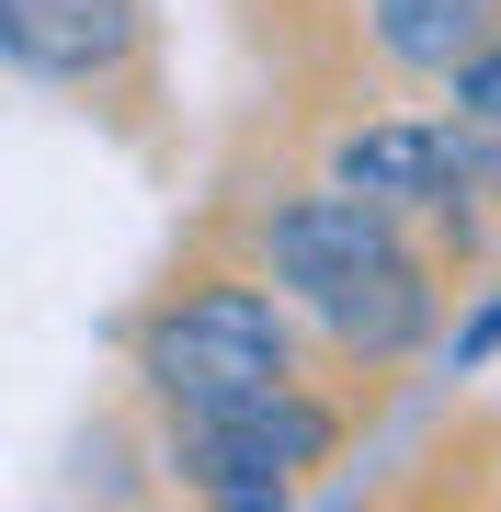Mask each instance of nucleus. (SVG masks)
<instances>
[{
    "instance_id": "3",
    "label": "nucleus",
    "mask_w": 501,
    "mask_h": 512,
    "mask_svg": "<svg viewBox=\"0 0 501 512\" xmlns=\"http://www.w3.org/2000/svg\"><path fill=\"white\" fill-rule=\"evenodd\" d=\"M353 444V410L331 387H262V399H228V410H194L160 433L171 456V490L183 501H228V512H262V501H297L319 467Z\"/></svg>"
},
{
    "instance_id": "7",
    "label": "nucleus",
    "mask_w": 501,
    "mask_h": 512,
    "mask_svg": "<svg viewBox=\"0 0 501 512\" xmlns=\"http://www.w3.org/2000/svg\"><path fill=\"white\" fill-rule=\"evenodd\" d=\"M445 92H456V114H467V126H490V137H501V46H479V57L445 80Z\"/></svg>"
},
{
    "instance_id": "4",
    "label": "nucleus",
    "mask_w": 501,
    "mask_h": 512,
    "mask_svg": "<svg viewBox=\"0 0 501 512\" xmlns=\"http://www.w3.org/2000/svg\"><path fill=\"white\" fill-rule=\"evenodd\" d=\"M331 183L399 205V217H445L467 251V205H479V126L467 114H365L331 137Z\"/></svg>"
},
{
    "instance_id": "8",
    "label": "nucleus",
    "mask_w": 501,
    "mask_h": 512,
    "mask_svg": "<svg viewBox=\"0 0 501 512\" xmlns=\"http://www.w3.org/2000/svg\"><path fill=\"white\" fill-rule=\"evenodd\" d=\"M490 353H501V285H490L479 308L456 319V365H490Z\"/></svg>"
},
{
    "instance_id": "2",
    "label": "nucleus",
    "mask_w": 501,
    "mask_h": 512,
    "mask_svg": "<svg viewBox=\"0 0 501 512\" xmlns=\"http://www.w3.org/2000/svg\"><path fill=\"white\" fill-rule=\"evenodd\" d=\"M126 376L160 421L262 399V387H297V296H285L262 262H183L149 308L126 319Z\"/></svg>"
},
{
    "instance_id": "5",
    "label": "nucleus",
    "mask_w": 501,
    "mask_h": 512,
    "mask_svg": "<svg viewBox=\"0 0 501 512\" xmlns=\"http://www.w3.org/2000/svg\"><path fill=\"white\" fill-rule=\"evenodd\" d=\"M149 46V0H0V57L57 92H103Z\"/></svg>"
},
{
    "instance_id": "1",
    "label": "nucleus",
    "mask_w": 501,
    "mask_h": 512,
    "mask_svg": "<svg viewBox=\"0 0 501 512\" xmlns=\"http://www.w3.org/2000/svg\"><path fill=\"white\" fill-rule=\"evenodd\" d=\"M240 251L297 296V319L342 365H410L445 330V274L410 239V217L353 194V183H331V171L297 183V194H262L240 217Z\"/></svg>"
},
{
    "instance_id": "6",
    "label": "nucleus",
    "mask_w": 501,
    "mask_h": 512,
    "mask_svg": "<svg viewBox=\"0 0 501 512\" xmlns=\"http://www.w3.org/2000/svg\"><path fill=\"white\" fill-rule=\"evenodd\" d=\"M365 46L399 80H456L479 46H501V0H365Z\"/></svg>"
}]
</instances>
